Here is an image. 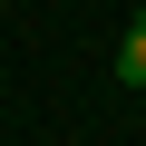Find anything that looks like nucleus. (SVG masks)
I'll list each match as a JSON object with an SVG mask.
<instances>
[{"label":"nucleus","instance_id":"1","mask_svg":"<svg viewBox=\"0 0 146 146\" xmlns=\"http://www.w3.org/2000/svg\"><path fill=\"white\" fill-rule=\"evenodd\" d=\"M117 78H127V88H146V20L117 39Z\"/></svg>","mask_w":146,"mask_h":146}]
</instances>
